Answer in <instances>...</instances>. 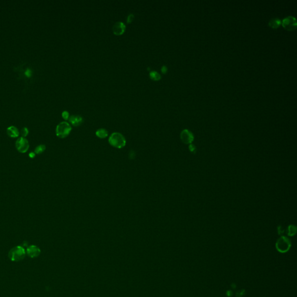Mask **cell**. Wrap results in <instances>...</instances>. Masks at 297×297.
Listing matches in <instances>:
<instances>
[{"label": "cell", "instance_id": "obj_1", "mask_svg": "<svg viewBox=\"0 0 297 297\" xmlns=\"http://www.w3.org/2000/svg\"><path fill=\"white\" fill-rule=\"evenodd\" d=\"M26 256V251L23 247L16 246L9 251L8 254L9 258L14 262H19L23 260Z\"/></svg>", "mask_w": 297, "mask_h": 297}, {"label": "cell", "instance_id": "obj_2", "mask_svg": "<svg viewBox=\"0 0 297 297\" xmlns=\"http://www.w3.org/2000/svg\"><path fill=\"white\" fill-rule=\"evenodd\" d=\"M109 142L112 146L119 148L124 147L126 144L125 138L118 132L113 133L109 137Z\"/></svg>", "mask_w": 297, "mask_h": 297}, {"label": "cell", "instance_id": "obj_3", "mask_svg": "<svg viewBox=\"0 0 297 297\" xmlns=\"http://www.w3.org/2000/svg\"><path fill=\"white\" fill-rule=\"evenodd\" d=\"M71 131L70 125L67 122H62L57 125L56 128V135L60 138L67 137Z\"/></svg>", "mask_w": 297, "mask_h": 297}, {"label": "cell", "instance_id": "obj_4", "mask_svg": "<svg viewBox=\"0 0 297 297\" xmlns=\"http://www.w3.org/2000/svg\"><path fill=\"white\" fill-rule=\"evenodd\" d=\"M277 250L280 252H285L288 251L291 247V242L290 240L285 236L280 238L276 244Z\"/></svg>", "mask_w": 297, "mask_h": 297}, {"label": "cell", "instance_id": "obj_5", "mask_svg": "<svg viewBox=\"0 0 297 297\" xmlns=\"http://www.w3.org/2000/svg\"><path fill=\"white\" fill-rule=\"evenodd\" d=\"M281 24L285 30L288 31H293L297 29L296 19L292 16H289L283 19Z\"/></svg>", "mask_w": 297, "mask_h": 297}, {"label": "cell", "instance_id": "obj_6", "mask_svg": "<svg viewBox=\"0 0 297 297\" xmlns=\"http://www.w3.org/2000/svg\"><path fill=\"white\" fill-rule=\"evenodd\" d=\"M16 148L18 152L22 153H24L29 148V143L28 141L24 137H20L18 138L15 143Z\"/></svg>", "mask_w": 297, "mask_h": 297}, {"label": "cell", "instance_id": "obj_7", "mask_svg": "<svg viewBox=\"0 0 297 297\" xmlns=\"http://www.w3.org/2000/svg\"><path fill=\"white\" fill-rule=\"evenodd\" d=\"M181 139L185 144H190L194 140V136L188 130H184L181 134Z\"/></svg>", "mask_w": 297, "mask_h": 297}, {"label": "cell", "instance_id": "obj_8", "mask_svg": "<svg viewBox=\"0 0 297 297\" xmlns=\"http://www.w3.org/2000/svg\"><path fill=\"white\" fill-rule=\"evenodd\" d=\"M125 29L126 26L124 23L121 22H117L113 26V33L115 35L120 36L125 32Z\"/></svg>", "mask_w": 297, "mask_h": 297}, {"label": "cell", "instance_id": "obj_9", "mask_svg": "<svg viewBox=\"0 0 297 297\" xmlns=\"http://www.w3.org/2000/svg\"><path fill=\"white\" fill-rule=\"evenodd\" d=\"M26 252H27V254L29 257L31 258H36V257L40 256V254L41 253V250L39 249V247H38L37 246L34 245H32L29 246L27 249Z\"/></svg>", "mask_w": 297, "mask_h": 297}, {"label": "cell", "instance_id": "obj_10", "mask_svg": "<svg viewBox=\"0 0 297 297\" xmlns=\"http://www.w3.org/2000/svg\"><path fill=\"white\" fill-rule=\"evenodd\" d=\"M69 121L71 124L75 127L81 125L83 122L82 117L78 115H72L69 117Z\"/></svg>", "mask_w": 297, "mask_h": 297}, {"label": "cell", "instance_id": "obj_11", "mask_svg": "<svg viewBox=\"0 0 297 297\" xmlns=\"http://www.w3.org/2000/svg\"><path fill=\"white\" fill-rule=\"evenodd\" d=\"M6 133L9 137L11 138H16L19 135L18 128L15 126L9 127L6 130Z\"/></svg>", "mask_w": 297, "mask_h": 297}, {"label": "cell", "instance_id": "obj_12", "mask_svg": "<svg viewBox=\"0 0 297 297\" xmlns=\"http://www.w3.org/2000/svg\"><path fill=\"white\" fill-rule=\"evenodd\" d=\"M281 24V22L278 18L271 19L269 22V26L272 29H277Z\"/></svg>", "mask_w": 297, "mask_h": 297}, {"label": "cell", "instance_id": "obj_13", "mask_svg": "<svg viewBox=\"0 0 297 297\" xmlns=\"http://www.w3.org/2000/svg\"><path fill=\"white\" fill-rule=\"evenodd\" d=\"M96 135L100 138H105L107 137L108 132L105 129L101 128L96 132Z\"/></svg>", "mask_w": 297, "mask_h": 297}, {"label": "cell", "instance_id": "obj_14", "mask_svg": "<svg viewBox=\"0 0 297 297\" xmlns=\"http://www.w3.org/2000/svg\"><path fill=\"white\" fill-rule=\"evenodd\" d=\"M150 77L153 80H155V81H159L161 79V75L156 71H152L151 72H150Z\"/></svg>", "mask_w": 297, "mask_h": 297}, {"label": "cell", "instance_id": "obj_15", "mask_svg": "<svg viewBox=\"0 0 297 297\" xmlns=\"http://www.w3.org/2000/svg\"><path fill=\"white\" fill-rule=\"evenodd\" d=\"M45 146L44 145H38L35 148V150H34V152L36 154H37V155H40L42 153H43L45 150Z\"/></svg>", "mask_w": 297, "mask_h": 297}, {"label": "cell", "instance_id": "obj_16", "mask_svg": "<svg viewBox=\"0 0 297 297\" xmlns=\"http://www.w3.org/2000/svg\"><path fill=\"white\" fill-rule=\"evenodd\" d=\"M296 226L294 225H290L288 227L287 234L289 236H293L296 233Z\"/></svg>", "mask_w": 297, "mask_h": 297}, {"label": "cell", "instance_id": "obj_17", "mask_svg": "<svg viewBox=\"0 0 297 297\" xmlns=\"http://www.w3.org/2000/svg\"><path fill=\"white\" fill-rule=\"evenodd\" d=\"M29 134V130L26 127H24L21 130V134L22 137H26Z\"/></svg>", "mask_w": 297, "mask_h": 297}, {"label": "cell", "instance_id": "obj_18", "mask_svg": "<svg viewBox=\"0 0 297 297\" xmlns=\"http://www.w3.org/2000/svg\"><path fill=\"white\" fill-rule=\"evenodd\" d=\"M134 19V15L133 14H132V13L128 15V18H127V23H131V22L133 21Z\"/></svg>", "mask_w": 297, "mask_h": 297}, {"label": "cell", "instance_id": "obj_19", "mask_svg": "<svg viewBox=\"0 0 297 297\" xmlns=\"http://www.w3.org/2000/svg\"><path fill=\"white\" fill-rule=\"evenodd\" d=\"M62 117L66 120L69 119V113L67 111H64L62 114Z\"/></svg>", "mask_w": 297, "mask_h": 297}, {"label": "cell", "instance_id": "obj_20", "mask_svg": "<svg viewBox=\"0 0 297 297\" xmlns=\"http://www.w3.org/2000/svg\"><path fill=\"white\" fill-rule=\"evenodd\" d=\"M167 67H166V66H163L162 67H161V72L164 74H166L167 71Z\"/></svg>", "mask_w": 297, "mask_h": 297}, {"label": "cell", "instance_id": "obj_21", "mask_svg": "<svg viewBox=\"0 0 297 297\" xmlns=\"http://www.w3.org/2000/svg\"><path fill=\"white\" fill-rule=\"evenodd\" d=\"M189 148H190V150L191 152L195 151V147L193 145H190V146H189Z\"/></svg>", "mask_w": 297, "mask_h": 297}, {"label": "cell", "instance_id": "obj_22", "mask_svg": "<svg viewBox=\"0 0 297 297\" xmlns=\"http://www.w3.org/2000/svg\"><path fill=\"white\" fill-rule=\"evenodd\" d=\"M35 156H36L35 153H33V152H31V153H30V154H29V157H31V158H34V157H35Z\"/></svg>", "mask_w": 297, "mask_h": 297}]
</instances>
